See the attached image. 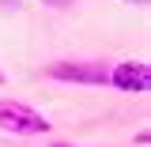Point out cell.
Returning a JSON list of instances; mask_svg holds the SVG:
<instances>
[{
    "label": "cell",
    "mask_w": 151,
    "mask_h": 147,
    "mask_svg": "<svg viewBox=\"0 0 151 147\" xmlns=\"http://www.w3.org/2000/svg\"><path fill=\"white\" fill-rule=\"evenodd\" d=\"M125 4H140V8H144V4H147V0H125Z\"/></svg>",
    "instance_id": "8992f818"
},
{
    "label": "cell",
    "mask_w": 151,
    "mask_h": 147,
    "mask_svg": "<svg viewBox=\"0 0 151 147\" xmlns=\"http://www.w3.org/2000/svg\"><path fill=\"white\" fill-rule=\"evenodd\" d=\"M0 87H4V72H0Z\"/></svg>",
    "instance_id": "52a82bcc"
},
{
    "label": "cell",
    "mask_w": 151,
    "mask_h": 147,
    "mask_svg": "<svg viewBox=\"0 0 151 147\" xmlns=\"http://www.w3.org/2000/svg\"><path fill=\"white\" fill-rule=\"evenodd\" d=\"M49 79L57 83H83V87H106L110 83V64L102 60H53L45 68Z\"/></svg>",
    "instance_id": "6da1fadb"
},
{
    "label": "cell",
    "mask_w": 151,
    "mask_h": 147,
    "mask_svg": "<svg viewBox=\"0 0 151 147\" xmlns=\"http://www.w3.org/2000/svg\"><path fill=\"white\" fill-rule=\"evenodd\" d=\"M42 4H49V8H68L72 0H42Z\"/></svg>",
    "instance_id": "277c9868"
},
{
    "label": "cell",
    "mask_w": 151,
    "mask_h": 147,
    "mask_svg": "<svg viewBox=\"0 0 151 147\" xmlns=\"http://www.w3.org/2000/svg\"><path fill=\"white\" fill-rule=\"evenodd\" d=\"M110 87H117L125 94H144L151 87V68L144 60H121L110 68Z\"/></svg>",
    "instance_id": "3957f363"
},
{
    "label": "cell",
    "mask_w": 151,
    "mask_h": 147,
    "mask_svg": "<svg viewBox=\"0 0 151 147\" xmlns=\"http://www.w3.org/2000/svg\"><path fill=\"white\" fill-rule=\"evenodd\" d=\"M49 147H76V143H60V140H53V143H49Z\"/></svg>",
    "instance_id": "5b68a950"
},
{
    "label": "cell",
    "mask_w": 151,
    "mask_h": 147,
    "mask_svg": "<svg viewBox=\"0 0 151 147\" xmlns=\"http://www.w3.org/2000/svg\"><path fill=\"white\" fill-rule=\"evenodd\" d=\"M0 128L12 132V136H45L53 125H49L38 110L23 106V102H12V98H4V102H0Z\"/></svg>",
    "instance_id": "7a4b0ae2"
}]
</instances>
